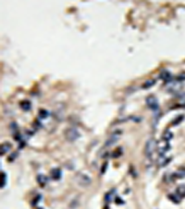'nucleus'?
Segmentation results:
<instances>
[{"instance_id":"15","label":"nucleus","mask_w":185,"mask_h":209,"mask_svg":"<svg viewBox=\"0 0 185 209\" xmlns=\"http://www.w3.org/2000/svg\"><path fill=\"white\" fill-rule=\"evenodd\" d=\"M20 108L23 111H29L30 109H31L32 104H31V102L29 101V100H23V101L20 102Z\"/></svg>"},{"instance_id":"22","label":"nucleus","mask_w":185,"mask_h":209,"mask_svg":"<svg viewBox=\"0 0 185 209\" xmlns=\"http://www.w3.org/2000/svg\"><path fill=\"white\" fill-rule=\"evenodd\" d=\"M121 154H122L121 149H120V148H118V150H116V152H113V157H114V158H118Z\"/></svg>"},{"instance_id":"4","label":"nucleus","mask_w":185,"mask_h":209,"mask_svg":"<svg viewBox=\"0 0 185 209\" xmlns=\"http://www.w3.org/2000/svg\"><path fill=\"white\" fill-rule=\"evenodd\" d=\"M64 136H65L67 140L70 141V142H72V141H75L78 139V138L80 137V134H79V132H78L75 128H69L65 130Z\"/></svg>"},{"instance_id":"13","label":"nucleus","mask_w":185,"mask_h":209,"mask_svg":"<svg viewBox=\"0 0 185 209\" xmlns=\"http://www.w3.org/2000/svg\"><path fill=\"white\" fill-rule=\"evenodd\" d=\"M37 182H38L40 186L44 187L47 183V178L44 175H38L37 176Z\"/></svg>"},{"instance_id":"24","label":"nucleus","mask_w":185,"mask_h":209,"mask_svg":"<svg viewBox=\"0 0 185 209\" xmlns=\"http://www.w3.org/2000/svg\"><path fill=\"white\" fill-rule=\"evenodd\" d=\"M176 79H177L178 81H180V82L185 81V73H182L179 74V75H178V76L176 77Z\"/></svg>"},{"instance_id":"3","label":"nucleus","mask_w":185,"mask_h":209,"mask_svg":"<svg viewBox=\"0 0 185 209\" xmlns=\"http://www.w3.org/2000/svg\"><path fill=\"white\" fill-rule=\"evenodd\" d=\"M157 150L159 155H165V154H166L170 150V144L168 140L162 139L158 142H157Z\"/></svg>"},{"instance_id":"17","label":"nucleus","mask_w":185,"mask_h":209,"mask_svg":"<svg viewBox=\"0 0 185 209\" xmlns=\"http://www.w3.org/2000/svg\"><path fill=\"white\" fill-rule=\"evenodd\" d=\"M48 116H49V112H47L46 110H44V109L40 110V112H39V117L41 119H46Z\"/></svg>"},{"instance_id":"19","label":"nucleus","mask_w":185,"mask_h":209,"mask_svg":"<svg viewBox=\"0 0 185 209\" xmlns=\"http://www.w3.org/2000/svg\"><path fill=\"white\" fill-rule=\"evenodd\" d=\"M155 81L153 80V79L147 80V81L145 82V83H144V84L143 85V88H149V87H153V85H155Z\"/></svg>"},{"instance_id":"11","label":"nucleus","mask_w":185,"mask_h":209,"mask_svg":"<svg viewBox=\"0 0 185 209\" xmlns=\"http://www.w3.org/2000/svg\"><path fill=\"white\" fill-rule=\"evenodd\" d=\"M172 177L174 178H185V167H180L178 169L176 172L172 174Z\"/></svg>"},{"instance_id":"8","label":"nucleus","mask_w":185,"mask_h":209,"mask_svg":"<svg viewBox=\"0 0 185 209\" xmlns=\"http://www.w3.org/2000/svg\"><path fill=\"white\" fill-rule=\"evenodd\" d=\"M159 78L162 79V80H164L166 83H168V82L171 81L173 79L171 73H170L168 71H166V70H163L162 71V72L160 73V74H159Z\"/></svg>"},{"instance_id":"23","label":"nucleus","mask_w":185,"mask_h":209,"mask_svg":"<svg viewBox=\"0 0 185 209\" xmlns=\"http://www.w3.org/2000/svg\"><path fill=\"white\" fill-rule=\"evenodd\" d=\"M41 199H42V196H41V195H37L35 198L32 200V206H36V204L41 201Z\"/></svg>"},{"instance_id":"9","label":"nucleus","mask_w":185,"mask_h":209,"mask_svg":"<svg viewBox=\"0 0 185 209\" xmlns=\"http://www.w3.org/2000/svg\"><path fill=\"white\" fill-rule=\"evenodd\" d=\"M61 170L59 168H53L50 171V178L53 180H58L61 178Z\"/></svg>"},{"instance_id":"1","label":"nucleus","mask_w":185,"mask_h":209,"mask_svg":"<svg viewBox=\"0 0 185 209\" xmlns=\"http://www.w3.org/2000/svg\"><path fill=\"white\" fill-rule=\"evenodd\" d=\"M166 89L170 93H174V94H177L178 92L180 91L181 87H182V84H181L180 81H178L176 78H174L171 81L166 83Z\"/></svg>"},{"instance_id":"6","label":"nucleus","mask_w":185,"mask_h":209,"mask_svg":"<svg viewBox=\"0 0 185 209\" xmlns=\"http://www.w3.org/2000/svg\"><path fill=\"white\" fill-rule=\"evenodd\" d=\"M77 182L79 183V185L83 186V187H86V186H88L91 183V178H90V177H88L87 175L80 174L79 177H78Z\"/></svg>"},{"instance_id":"28","label":"nucleus","mask_w":185,"mask_h":209,"mask_svg":"<svg viewBox=\"0 0 185 209\" xmlns=\"http://www.w3.org/2000/svg\"><path fill=\"white\" fill-rule=\"evenodd\" d=\"M37 209H44V208H42V207H41V208H40V207H39V208H37Z\"/></svg>"},{"instance_id":"7","label":"nucleus","mask_w":185,"mask_h":209,"mask_svg":"<svg viewBox=\"0 0 185 209\" xmlns=\"http://www.w3.org/2000/svg\"><path fill=\"white\" fill-rule=\"evenodd\" d=\"M120 134H121L120 131H116L115 133H113L112 135L110 136L109 139L106 140V146L109 147V146H111V145H113L115 142H116V141H118V139H120Z\"/></svg>"},{"instance_id":"21","label":"nucleus","mask_w":185,"mask_h":209,"mask_svg":"<svg viewBox=\"0 0 185 209\" xmlns=\"http://www.w3.org/2000/svg\"><path fill=\"white\" fill-rule=\"evenodd\" d=\"M114 192V190H112V191L111 192H109L108 193H106V197H105V199H106V202H110L111 200H112V198H113V196H114V194H112V192Z\"/></svg>"},{"instance_id":"12","label":"nucleus","mask_w":185,"mask_h":209,"mask_svg":"<svg viewBox=\"0 0 185 209\" xmlns=\"http://www.w3.org/2000/svg\"><path fill=\"white\" fill-rule=\"evenodd\" d=\"M176 194L180 198H184L185 197V185H180L176 190Z\"/></svg>"},{"instance_id":"16","label":"nucleus","mask_w":185,"mask_h":209,"mask_svg":"<svg viewBox=\"0 0 185 209\" xmlns=\"http://www.w3.org/2000/svg\"><path fill=\"white\" fill-rule=\"evenodd\" d=\"M172 138H173V133L170 131V130H166V131L164 132V134H163V136H162L163 140H166L168 141H169Z\"/></svg>"},{"instance_id":"14","label":"nucleus","mask_w":185,"mask_h":209,"mask_svg":"<svg viewBox=\"0 0 185 209\" xmlns=\"http://www.w3.org/2000/svg\"><path fill=\"white\" fill-rule=\"evenodd\" d=\"M11 148H12V146H11V144L9 142L2 144L1 145V155H4V154H6L7 152H9L11 150Z\"/></svg>"},{"instance_id":"20","label":"nucleus","mask_w":185,"mask_h":209,"mask_svg":"<svg viewBox=\"0 0 185 209\" xmlns=\"http://www.w3.org/2000/svg\"><path fill=\"white\" fill-rule=\"evenodd\" d=\"M168 198L171 200L173 203H176V204H179L180 203V198L177 194H169L168 195Z\"/></svg>"},{"instance_id":"18","label":"nucleus","mask_w":185,"mask_h":209,"mask_svg":"<svg viewBox=\"0 0 185 209\" xmlns=\"http://www.w3.org/2000/svg\"><path fill=\"white\" fill-rule=\"evenodd\" d=\"M7 184V174L5 172H1V183H0V186L1 188H4Z\"/></svg>"},{"instance_id":"5","label":"nucleus","mask_w":185,"mask_h":209,"mask_svg":"<svg viewBox=\"0 0 185 209\" xmlns=\"http://www.w3.org/2000/svg\"><path fill=\"white\" fill-rule=\"evenodd\" d=\"M145 101H146L147 106L149 107L150 109H152V110L155 111V112H157L158 111L159 103L157 101V98H155L154 96H148L147 98H146V99H145Z\"/></svg>"},{"instance_id":"26","label":"nucleus","mask_w":185,"mask_h":209,"mask_svg":"<svg viewBox=\"0 0 185 209\" xmlns=\"http://www.w3.org/2000/svg\"><path fill=\"white\" fill-rule=\"evenodd\" d=\"M106 166H107V163H104V165H103V167H102V170H101V172L102 174H104L106 172Z\"/></svg>"},{"instance_id":"2","label":"nucleus","mask_w":185,"mask_h":209,"mask_svg":"<svg viewBox=\"0 0 185 209\" xmlns=\"http://www.w3.org/2000/svg\"><path fill=\"white\" fill-rule=\"evenodd\" d=\"M155 150H157V141L154 139L149 140L146 142L145 148H144V154H145L146 157L151 158V156H153Z\"/></svg>"},{"instance_id":"25","label":"nucleus","mask_w":185,"mask_h":209,"mask_svg":"<svg viewBox=\"0 0 185 209\" xmlns=\"http://www.w3.org/2000/svg\"><path fill=\"white\" fill-rule=\"evenodd\" d=\"M182 118H183V116H179V117H178V118L176 119L177 121H174V122H173V125H177V124H179V123H180L181 120H182Z\"/></svg>"},{"instance_id":"27","label":"nucleus","mask_w":185,"mask_h":209,"mask_svg":"<svg viewBox=\"0 0 185 209\" xmlns=\"http://www.w3.org/2000/svg\"><path fill=\"white\" fill-rule=\"evenodd\" d=\"M115 201H118V202L117 203V204H123V200H120V198H118V197H117V198H116V200H115Z\"/></svg>"},{"instance_id":"10","label":"nucleus","mask_w":185,"mask_h":209,"mask_svg":"<svg viewBox=\"0 0 185 209\" xmlns=\"http://www.w3.org/2000/svg\"><path fill=\"white\" fill-rule=\"evenodd\" d=\"M170 160H171L170 157H166L165 155H160V157L157 160V164L160 167H164L170 162Z\"/></svg>"}]
</instances>
